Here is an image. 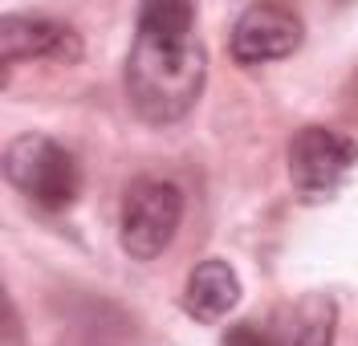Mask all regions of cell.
Returning a JSON list of instances; mask_svg holds the SVG:
<instances>
[{"label":"cell","instance_id":"cell-1","mask_svg":"<svg viewBox=\"0 0 358 346\" xmlns=\"http://www.w3.org/2000/svg\"><path fill=\"white\" fill-rule=\"evenodd\" d=\"M122 82L131 110L151 127H171L196 110L208 82V49L196 33V4L151 0L138 8Z\"/></svg>","mask_w":358,"mask_h":346},{"label":"cell","instance_id":"cell-2","mask_svg":"<svg viewBox=\"0 0 358 346\" xmlns=\"http://www.w3.org/2000/svg\"><path fill=\"white\" fill-rule=\"evenodd\" d=\"M4 180L41 212H69L82 196V167L57 138L17 135L4 147Z\"/></svg>","mask_w":358,"mask_h":346},{"label":"cell","instance_id":"cell-3","mask_svg":"<svg viewBox=\"0 0 358 346\" xmlns=\"http://www.w3.org/2000/svg\"><path fill=\"white\" fill-rule=\"evenodd\" d=\"M183 224V192L163 175H138L118 204V245L131 261H155Z\"/></svg>","mask_w":358,"mask_h":346},{"label":"cell","instance_id":"cell-4","mask_svg":"<svg viewBox=\"0 0 358 346\" xmlns=\"http://www.w3.org/2000/svg\"><path fill=\"white\" fill-rule=\"evenodd\" d=\"M285 163H289L293 196L301 204H326L346 187L350 171L358 167V143L334 127L310 122L289 138Z\"/></svg>","mask_w":358,"mask_h":346},{"label":"cell","instance_id":"cell-5","mask_svg":"<svg viewBox=\"0 0 358 346\" xmlns=\"http://www.w3.org/2000/svg\"><path fill=\"white\" fill-rule=\"evenodd\" d=\"M301 41H306L301 13L289 8V4H273V0L241 8V17L232 21V33H228L232 62L245 69L285 62V57H293L301 49Z\"/></svg>","mask_w":358,"mask_h":346},{"label":"cell","instance_id":"cell-6","mask_svg":"<svg viewBox=\"0 0 358 346\" xmlns=\"http://www.w3.org/2000/svg\"><path fill=\"white\" fill-rule=\"evenodd\" d=\"M0 57H4V66L33 62V57L73 66L82 57V33L57 17H45V13H8V17H0Z\"/></svg>","mask_w":358,"mask_h":346},{"label":"cell","instance_id":"cell-7","mask_svg":"<svg viewBox=\"0 0 358 346\" xmlns=\"http://www.w3.org/2000/svg\"><path fill=\"white\" fill-rule=\"evenodd\" d=\"M268 334L277 346H334L338 305L326 294H301L273 310Z\"/></svg>","mask_w":358,"mask_h":346},{"label":"cell","instance_id":"cell-8","mask_svg":"<svg viewBox=\"0 0 358 346\" xmlns=\"http://www.w3.org/2000/svg\"><path fill=\"white\" fill-rule=\"evenodd\" d=\"M241 273L224 261V257H203L200 265L187 273L183 281V310L196 318V322H224L236 301H241Z\"/></svg>","mask_w":358,"mask_h":346},{"label":"cell","instance_id":"cell-9","mask_svg":"<svg viewBox=\"0 0 358 346\" xmlns=\"http://www.w3.org/2000/svg\"><path fill=\"white\" fill-rule=\"evenodd\" d=\"M220 346H277L268 326H257V322H232L224 330Z\"/></svg>","mask_w":358,"mask_h":346}]
</instances>
